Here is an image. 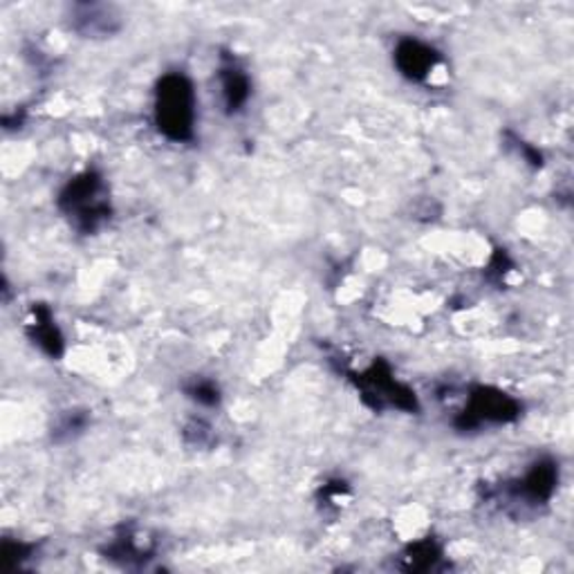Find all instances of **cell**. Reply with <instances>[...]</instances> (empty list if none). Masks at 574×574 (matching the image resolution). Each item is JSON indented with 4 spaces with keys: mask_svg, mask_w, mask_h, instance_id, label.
<instances>
[{
    "mask_svg": "<svg viewBox=\"0 0 574 574\" xmlns=\"http://www.w3.org/2000/svg\"><path fill=\"white\" fill-rule=\"evenodd\" d=\"M155 126L169 142L184 144L196 136V90L182 73H166L155 88Z\"/></svg>",
    "mask_w": 574,
    "mask_h": 574,
    "instance_id": "6da1fadb",
    "label": "cell"
},
{
    "mask_svg": "<svg viewBox=\"0 0 574 574\" xmlns=\"http://www.w3.org/2000/svg\"><path fill=\"white\" fill-rule=\"evenodd\" d=\"M56 205L79 234H97L112 214L106 182L97 171H84L73 177L63 186Z\"/></svg>",
    "mask_w": 574,
    "mask_h": 574,
    "instance_id": "7a4b0ae2",
    "label": "cell"
},
{
    "mask_svg": "<svg viewBox=\"0 0 574 574\" xmlns=\"http://www.w3.org/2000/svg\"><path fill=\"white\" fill-rule=\"evenodd\" d=\"M353 381L364 402L375 411H381L385 407L418 411L415 393L409 387L400 385L385 361H375L368 370L353 375Z\"/></svg>",
    "mask_w": 574,
    "mask_h": 574,
    "instance_id": "3957f363",
    "label": "cell"
},
{
    "mask_svg": "<svg viewBox=\"0 0 574 574\" xmlns=\"http://www.w3.org/2000/svg\"><path fill=\"white\" fill-rule=\"evenodd\" d=\"M521 404L505 391L491 387H476L467 400V407L456 418V429L474 431L483 424H509L519 420Z\"/></svg>",
    "mask_w": 574,
    "mask_h": 574,
    "instance_id": "277c9868",
    "label": "cell"
},
{
    "mask_svg": "<svg viewBox=\"0 0 574 574\" xmlns=\"http://www.w3.org/2000/svg\"><path fill=\"white\" fill-rule=\"evenodd\" d=\"M559 485V465L550 458L534 463L523 478H519L509 487V496L515 500H523L526 505H545Z\"/></svg>",
    "mask_w": 574,
    "mask_h": 574,
    "instance_id": "5b68a950",
    "label": "cell"
},
{
    "mask_svg": "<svg viewBox=\"0 0 574 574\" xmlns=\"http://www.w3.org/2000/svg\"><path fill=\"white\" fill-rule=\"evenodd\" d=\"M393 61H396L398 71L409 82H426L431 77V73L440 66V54L429 43L407 36L396 45Z\"/></svg>",
    "mask_w": 574,
    "mask_h": 574,
    "instance_id": "8992f818",
    "label": "cell"
},
{
    "mask_svg": "<svg viewBox=\"0 0 574 574\" xmlns=\"http://www.w3.org/2000/svg\"><path fill=\"white\" fill-rule=\"evenodd\" d=\"M218 77H220L225 110H227L229 115L240 112V110L247 106L249 97H251L249 75L245 73V68L240 66V63H238L231 54H223L220 68H218Z\"/></svg>",
    "mask_w": 574,
    "mask_h": 574,
    "instance_id": "52a82bcc",
    "label": "cell"
},
{
    "mask_svg": "<svg viewBox=\"0 0 574 574\" xmlns=\"http://www.w3.org/2000/svg\"><path fill=\"white\" fill-rule=\"evenodd\" d=\"M73 28L86 39L110 36L119 30V17L106 6H77L73 14Z\"/></svg>",
    "mask_w": 574,
    "mask_h": 574,
    "instance_id": "ba28073f",
    "label": "cell"
},
{
    "mask_svg": "<svg viewBox=\"0 0 574 574\" xmlns=\"http://www.w3.org/2000/svg\"><path fill=\"white\" fill-rule=\"evenodd\" d=\"M30 339L50 357H61L63 355V335L54 324V316L50 307L45 305H34L32 307V322L28 326Z\"/></svg>",
    "mask_w": 574,
    "mask_h": 574,
    "instance_id": "9c48e42d",
    "label": "cell"
},
{
    "mask_svg": "<svg viewBox=\"0 0 574 574\" xmlns=\"http://www.w3.org/2000/svg\"><path fill=\"white\" fill-rule=\"evenodd\" d=\"M440 556H442V552L431 539L420 541L404 552L407 570H431L440 561Z\"/></svg>",
    "mask_w": 574,
    "mask_h": 574,
    "instance_id": "30bf717a",
    "label": "cell"
},
{
    "mask_svg": "<svg viewBox=\"0 0 574 574\" xmlns=\"http://www.w3.org/2000/svg\"><path fill=\"white\" fill-rule=\"evenodd\" d=\"M184 393L188 400L198 402L201 407H216L220 402V389L216 387L214 379L207 377H194L184 385Z\"/></svg>",
    "mask_w": 574,
    "mask_h": 574,
    "instance_id": "8fae6325",
    "label": "cell"
}]
</instances>
